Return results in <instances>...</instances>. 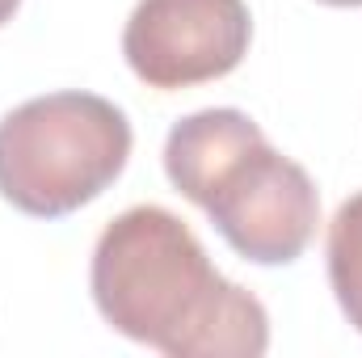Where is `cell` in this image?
Masks as SVG:
<instances>
[{
  "label": "cell",
  "mask_w": 362,
  "mask_h": 358,
  "mask_svg": "<svg viewBox=\"0 0 362 358\" xmlns=\"http://www.w3.org/2000/svg\"><path fill=\"white\" fill-rule=\"evenodd\" d=\"M266 131L245 114V110H232V105H219V110H198L189 118L173 122L169 139H165V173L173 181V190L185 194L189 202L202 207L206 190L215 173L240 152L249 148L253 139H262Z\"/></svg>",
  "instance_id": "5"
},
{
  "label": "cell",
  "mask_w": 362,
  "mask_h": 358,
  "mask_svg": "<svg viewBox=\"0 0 362 358\" xmlns=\"http://www.w3.org/2000/svg\"><path fill=\"white\" fill-rule=\"evenodd\" d=\"M127 161L131 122L97 93H42L0 118V198L34 219L81 211Z\"/></svg>",
  "instance_id": "2"
},
{
  "label": "cell",
  "mask_w": 362,
  "mask_h": 358,
  "mask_svg": "<svg viewBox=\"0 0 362 358\" xmlns=\"http://www.w3.org/2000/svg\"><path fill=\"white\" fill-rule=\"evenodd\" d=\"M101 321L169 358H262V299L211 266L202 241L165 207H131L105 224L89 266Z\"/></svg>",
  "instance_id": "1"
},
{
  "label": "cell",
  "mask_w": 362,
  "mask_h": 358,
  "mask_svg": "<svg viewBox=\"0 0 362 358\" xmlns=\"http://www.w3.org/2000/svg\"><path fill=\"white\" fill-rule=\"evenodd\" d=\"M202 211L245 262L291 266L316 236L320 194L308 169L262 135L215 173Z\"/></svg>",
  "instance_id": "3"
},
{
  "label": "cell",
  "mask_w": 362,
  "mask_h": 358,
  "mask_svg": "<svg viewBox=\"0 0 362 358\" xmlns=\"http://www.w3.org/2000/svg\"><path fill=\"white\" fill-rule=\"evenodd\" d=\"M253 42L245 0H139L122 30V55L148 89H189L240 68Z\"/></svg>",
  "instance_id": "4"
},
{
  "label": "cell",
  "mask_w": 362,
  "mask_h": 358,
  "mask_svg": "<svg viewBox=\"0 0 362 358\" xmlns=\"http://www.w3.org/2000/svg\"><path fill=\"white\" fill-rule=\"evenodd\" d=\"M329 287L362 333V194L346 198L329 224Z\"/></svg>",
  "instance_id": "6"
},
{
  "label": "cell",
  "mask_w": 362,
  "mask_h": 358,
  "mask_svg": "<svg viewBox=\"0 0 362 358\" xmlns=\"http://www.w3.org/2000/svg\"><path fill=\"white\" fill-rule=\"evenodd\" d=\"M17 4H21V0H0V25H4V21H13Z\"/></svg>",
  "instance_id": "7"
},
{
  "label": "cell",
  "mask_w": 362,
  "mask_h": 358,
  "mask_svg": "<svg viewBox=\"0 0 362 358\" xmlns=\"http://www.w3.org/2000/svg\"><path fill=\"white\" fill-rule=\"evenodd\" d=\"M320 4H333V8H358L362 0H320Z\"/></svg>",
  "instance_id": "8"
}]
</instances>
